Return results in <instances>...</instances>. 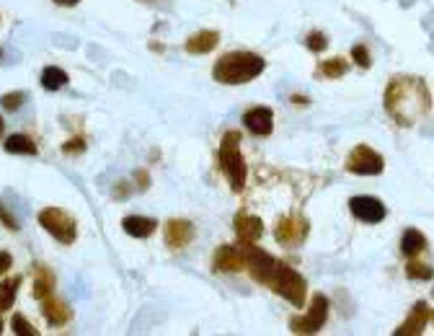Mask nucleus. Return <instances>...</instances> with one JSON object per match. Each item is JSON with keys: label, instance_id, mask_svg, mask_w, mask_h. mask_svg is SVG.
Wrapping results in <instances>:
<instances>
[{"label": "nucleus", "instance_id": "obj_1", "mask_svg": "<svg viewBox=\"0 0 434 336\" xmlns=\"http://www.w3.org/2000/svg\"><path fill=\"white\" fill-rule=\"evenodd\" d=\"M386 106L398 124H414L429 109V91L419 78H395L388 89Z\"/></svg>", "mask_w": 434, "mask_h": 336}, {"label": "nucleus", "instance_id": "obj_2", "mask_svg": "<svg viewBox=\"0 0 434 336\" xmlns=\"http://www.w3.org/2000/svg\"><path fill=\"white\" fill-rule=\"evenodd\" d=\"M264 72V60L251 52H230V55L220 57L215 65V80L228 83V86H238V83H249L256 75Z\"/></svg>", "mask_w": 434, "mask_h": 336}, {"label": "nucleus", "instance_id": "obj_3", "mask_svg": "<svg viewBox=\"0 0 434 336\" xmlns=\"http://www.w3.org/2000/svg\"><path fill=\"white\" fill-rule=\"evenodd\" d=\"M241 135L238 132H225L223 143H220V168L225 171L228 181L233 186L235 192H241L246 186V163H243L241 155Z\"/></svg>", "mask_w": 434, "mask_h": 336}, {"label": "nucleus", "instance_id": "obj_4", "mask_svg": "<svg viewBox=\"0 0 434 336\" xmlns=\"http://www.w3.org/2000/svg\"><path fill=\"white\" fill-rule=\"evenodd\" d=\"M266 285H269L277 295H282L292 305H298V308H303V303H305V280H303L292 266L282 264V261H277V266H274V272Z\"/></svg>", "mask_w": 434, "mask_h": 336}, {"label": "nucleus", "instance_id": "obj_5", "mask_svg": "<svg viewBox=\"0 0 434 336\" xmlns=\"http://www.w3.org/2000/svg\"><path fill=\"white\" fill-rule=\"evenodd\" d=\"M326 318H329V300L318 292V295H313V303H310L305 316L289 321V328L295 334H315V331H321Z\"/></svg>", "mask_w": 434, "mask_h": 336}, {"label": "nucleus", "instance_id": "obj_6", "mask_svg": "<svg viewBox=\"0 0 434 336\" xmlns=\"http://www.w3.org/2000/svg\"><path fill=\"white\" fill-rule=\"evenodd\" d=\"M383 166H386L383 158L367 145H357L346 158V168L360 176H378V174H383Z\"/></svg>", "mask_w": 434, "mask_h": 336}, {"label": "nucleus", "instance_id": "obj_7", "mask_svg": "<svg viewBox=\"0 0 434 336\" xmlns=\"http://www.w3.org/2000/svg\"><path fill=\"white\" fill-rule=\"evenodd\" d=\"M241 251H243V259H246V266H249L251 277L266 285L274 272V266H277V259H274L272 254L261 251V248H256L254 243H241Z\"/></svg>", "mask_w": 434, "mask_h": 336}, {"label": "nucleus", "instance_id": "obj_8", "mask_svg": "<svg viewBox=\"0 0 434 336\" xmlns=\"http://www.w3.org/2000/svg\"><path fill=\"white\" fill-rule=\"evenodd\" d=\"M39 223L44 225L57 240H63V243H72V238H75V223L65 215L63 209H57V207L44 209L39 215Z\"/></svg>", "mask_w": 434, "mask_h": 336}, {"label": "nucleus", "instance_id": "obj_9", "mask_svg": "<svg viewBox=\"0 0 434 336\" xmlns=\"http://www.w3.org/2000/svg\"><path fill=\"white\" fill-rule=\"evenodd\" d=\"M349 209L362 223H380L386 217V205L375 200V197H352L349 200Z\"/></svg>", "mask_w": 434, "mask_h": 336}, {"label": "nucleus", "instance_id": "obj_10", "mask_svg": "<svg viewBox=\"0 0 434 336\" xmlns=\"http://www.w3.org/2000/svg\"><path fill=\"white\" fill-rule=\"evenodd\" d=\"M243 124H246V129L249 132H254V135H272L274 129V114L272 109H266V106H256V109H249V112L243 114Z\"/></svg>", "mask_w": 434, "mask_h": 336}, {"label": "nucleus", "instance_id": "obj_11", "mask_svg": "<svg viewBox=\"0 0 434 336\" xmlns=\"http://www.w3.org/2000/svg\"><path fill=\"white\" fill-rule=\"evenodd\" d=\"M308 225L303 217H284L280 225H277V240L280 243H300L305 238Z\"/></svg>", "mask_w": 434, "mask_h": 336}, {"label": "nucleus", "instance_id": "obj_12", "mask_svg": "<svg viewBox=\"0 0 434 336\" xmlns=\"http://www.w3.org/2000/svg\"><path fill=\"white\" fill-rule=\"evenodd\" d=\"M246 266V259H243V251L235 246H220L215 254V269L220 272H238Z\"/></svg>", "mask_w": 434, "mask_h": 336}, {"label": "nucleus", "instance_id": "obj_13", "mask_svg": "<svg viewBox=\"0 0 434 336\" xmlns=\"http://www.w3.org/2000/svg\"><path fill=\"white\" fill-rule=\"evenodd\" d=\"M235 233H238L241 243H254V240L261 238L264 225H261L258 217L249 215V212H241V215H235Z\"/></svg>", "mask_w": 434, "mask_h": 336}, {"label": "nucleus", "instance_id": "obj_14", "mask_svg": "<svg viewBox=\"0 0 434 336\" xmlns=\"http://www.w3.org/2000/svg\"><path fill=\"white\" fill-rule=\"evenodd\" d=\"M194 235V228L186 220H171L169 225H166V240H169L171 248H181L186 246L189 240H192Z\"/></svg>", "mask_w": 434, "mask_h": 336}, {"label": "nucleus", "instance_id": "obj_15", "mask_svg": "<svg viewBox=\"0 0 434 336\" xmlns=\"http://www.w3.org/2000/svg\"><path fill=\"white\" fill-rule=\"evenodd\" d=\"M217 41H220L217 32H197L192 39L186 41V52L189 55H207L217 47Z\"/></svg>", "mask_w": 434, "mask_h": 336}, {"label": "nucleus", "instance_id": "obj_16", "mask_svg": "<svg viewBox=\"0 0 434 336\" xmlns=\"http://www.w3.org/2000/svg\"><path fill=\"white\" fill-rule=\"evenodd\" d=\"M426 318H429V308L424 303H419L411 313V318L406 323H401V328H395V334H424Z\"/></svg>", "mask_w": 434, "mask_h": 336}, {"label": "nucleus", "instance_id": "obj_17", "mask_svg": "<svg viewBox=\"0 0 434 336\" xmlns=\"http://www.w3.org/2000/svg\"><path fill=\"white\" fill-rule=\"evenodd\" d=\"M121 228H124V233L135 235V238H147V235L155 231V220L140 217V215H129L121 220Z\"/></svg>", "mask_w": 434, "mask_h": 336}, {"label": "nucleus", "instance_id": "obj_18", "mask_svg": "<svg viewBox=\"0 0 434 336\" xmlns=\"http://www.w3.org/2000/svg\"><path fill=\"white\" fill-rule=\"evenodd\" d=\"M424 246H426V240H424V235H421L419 231L409 228V231L403 233V238H401L403 257H416L419 251H424Z\"/></svg>", "mask_w": 434, "mask_h": 336}, {"label": "nucleus", "instance_id": "obj_19", "mask_svg": "<svg viewBox=\"0 0 434 336\" xmlns=\"http://www.w3.org/2000/svg\"><path fill=\"white\" fill-rule=\"evenodd\" d=\"M6 150L21 153V155H34V153H37V145H34L26 135H11L8 140H6Z\"/></svg>", "mask_w": 434, "mask_h": 336}, {"label": "nucleus", "instance_id": "obj_20", "mask_svg": "<svg viewBox=\"0 0 434 336\" xmlns=\"http://www.w3.org/2000/svg\"><path fill=\"white\" fill-rule=\"evenodd\" d=\"M65 83H67V72L60 70V67H47V70L41 72V86L47 91L63 89Z\"/></svg>", "mask_w": 434, "mask_h": 336}, {"label": "nucleus", "instance_id": "obj_21", "mask_svg": "<svg viewBox=\"0 0 434 336\" xmlns=\"http://www.w3.org/2000/svg\"><path fill=\"white\" fill-rule=\"evenodd\" d=\"M21 285V277H13V280H6L0 285V311H8L13 297H16V290Z\"/></svg>", "mask_w": 434, "mask_h": 336}, {"label": "nucleus", "instance_id": "obj_22", "mask_svg": "<svg viewBox=\"0 0 434 336\" xmlns=\"http://www.w3.org/2000/svg\"><path fill=\"white\" fill-rule=\"evenodd\" d=\"M318 70H321V75H326V78H341V75L349 70V63L341 60V57H334V60H326Z\"/></svg>", "mask_w": 434, "mask_h": 336}, {"label": "nucleus", "instance_id": "obj_23", "mask_svg": "<svg viewBox=\"0 0 434 336\" xmlns=\"http://www.w3.org/2000/svg\"><path fill=\"white\" fill-rule=\"evenodd\" d=\"M44 316H47V321H52V323H65L67 321V308L60 303H47L44 305Z\"/></svg>", "mask_w": 434, "mask_h": 336}, {"label": "nucleus", "instance_id": "obj_24", "mask_svg": "<svg viewBox=\"0 0 434 336\" xmlns=\"http://www.w3.org/2000/svg\"><path fill=\"white\" fill-rule=\"evenodd\" d=\"M406 274H409L411 280H432L434 277V269L432 266H426V264H409L406 266Z\"/></svg>", "mask_w": 434, "mask_h": 336}, {"label": "nucleus", "instance_id": "obj_25", "mask_svg": "<svg viewBox=\"0 0 434 336\" xmlns=\"http://www.w3.org/2000/svg\"><path fill=\"white\" fill-rule=\"evenodd\" d=\"M49 290H52V277H49L44 269H39V277H37V285H34V295L44 297Z\"/></svg>", "mask_w": 434, "mask_h": 336}, {"label": "nucleus", "instance_id": "obj_26", "mask_svg": "<svg viewBox=\"0 0 434 336\" xmlns=\"http://www.w3.org/2000/svg\"><path fill=\"white\" fill-rule=\"evenodd\" d=\"M352 57H354V63L360 65V67H370V65H372L370 49L364 47V44H357V47L352 49Z\"/></svg>", "mask_w": 434, "mask_h": 336}, {"label": "nucleus", "instance_id": "obj_27", "mask_svg": "<svg viewBox=\"0 0 434 336\" xmlns=\"http://www.w3.org/2000/svg\"><path fill=\"white\" fill-rule=\"evenodd\" d=\"M13 331L21 336H37V328L32 323H26L24 316H13Z\"/></svg>", "mask_w": 434, "mask_h": 336}, {"label": "nucleus", "instance_id": "obj_28", "mask_svg": "<svg viewBox=\"0 0 434 336\" xmlns=\"http://www.w3.org/2000/svg\"><path fill=\"white\" fill-rule=\"evenodd\" d=\"M326 44H329V41H326V37H323L321 32H313L308 37V49H313V52H323Z\"/></svg>", "mask_w": 434, "mask_h": 336}, {"label": "nucleus", "instance_id": "obj_29", "mask_svg": "<svg viewBox=\"0 0 434 336\" xmlns=\"http://www.w3.org/2000/svg\"><path fill=\"white\" fill-rule=\"evenodd\" d=\"M24 101V93H8V96H3V106L6 109H18Z\"/></svg>", "mask_w": 434, "mask_h": 336}, {"label": "nucleus", "instance_id": "obj_30", "mask_svg": "<svg viewBox=\"0 0 434 336\" xmlns=\"http://www.w3.org/2000/svg\"><path fill=\"white\" fill-rule=\"evenodd\" d=\"M11 266V254H6V251H0V274L6 272Z\"/></svg>", "mask_w": 434, "mask_h": 336}, {"label": "nucleus", "instance_id": "obj_31", "mask_svg": "<svg viewBox=\"0 0 434 336\" xmlns=\"http://www.w3.org/2000/svg\"><path fill=\"white\" fill-rule=\"evenodd\" d=\"M75 145H65V153H72V150H83V143L81 140H72Z\"/></svg>", "mask_w": 434, "mask_h": 336}, {"label": "nucleus", "instance_id": "obj_32", "mask_svg": "<svg viewBox=\"0 0 434 336\" xmlns=\"http://www.w3.org/2000/svg\"><path fill=\"white\" fill-rule=\"evenodd\" d=\"M55 3H60V6H75L78 0H55Z\"/></svg>", "mask_w": 434, "mask_h": 336}, {"label": "nucleus", "instance_id": "obj_33", "mask_svg": "<svg viewBox=\"0 0 434 336\" xmlns=\"http://www.w3.org/2000/svg\"><path fill=\"white\" fill-rule=\"evenodd\" d=\"M0 135H3V119H0Z\"/></svg>", "mask_w": 434, "mask_h": 336}, {"label": "nucleus", "instance_id": "obj_34", "mask_svg": "<svg viewBox=\"0 0 434 336\" xmlns=\"http://www.w3.org/2000/svg\"><path fill=\"white\" fill-rule=\"evenodd\" d=\"M0 331H3V321H0Z\"/></svg>", "mask_w": 434, "mask_h": 336}]
</instances>
